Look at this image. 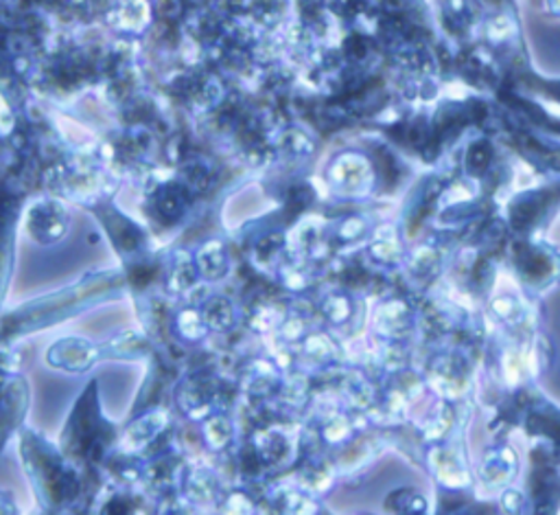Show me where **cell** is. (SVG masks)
Returning a JSON list of instances; mask_svg holds the SVG:
<instances>
[{
  "label": "cell",
  "instance_id": "obj_1",
  "mask_svg": "<svg viewBox=\"0 0 560 515\" xmlns=\"http://www.w3.org/2000/svg\"><path fill=\"white\" fill-rule=\"evenodd\" d=\"M519 86L523 93L536 97L538 101H545L547 106L560 110V77H545L538 75L532 67L523 71L519 77Z\"/></svg>",
  "mask_w": 560,
  "mask_h": 515
},
{
  "label": "cell",
  "instance_id": "obj_2",
  "mask_svg": "<svg viewBox=\"0 0 560 515\" xmlns=\"http://www.w3.org/2000/svg\"><path fill=\"white\" fill-rule=\"evenodd\" d=\"M540 10L549 16L560 21V0H540Z\"/></svg>",
  "mask_w": 560,
  "mask_h": 515
}]
</instances>
